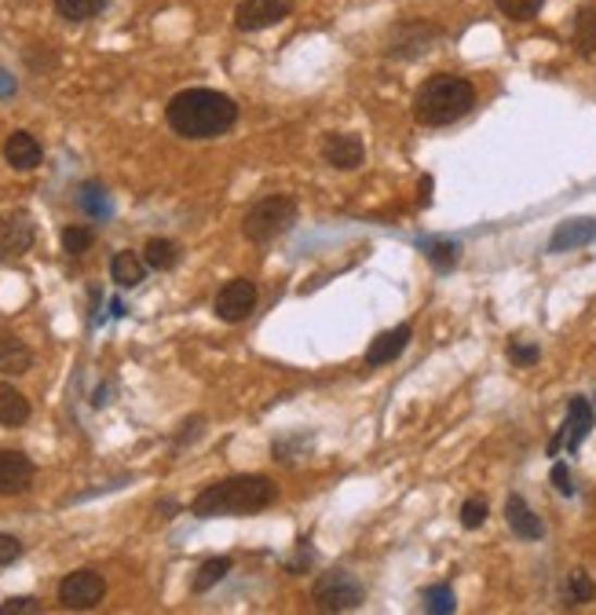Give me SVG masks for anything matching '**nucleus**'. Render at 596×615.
Wrapping results in <instances>:
<instances>
[{"label": "nucleus", "instance_id": "22", "mask_svg": "<svg viewBox=\"0 0 596 615\" xmlns=\"http://www.w3.org/2000/svg\"><path fill=\"white\" fill-rule=\"evenodd\" d=\"M77 201H80V209H85L88 217H96V220H107L110 213H114V209H110V198H107V187L99 184V180H88V184L80 187Z\"/></svg>", "mask_w": 596, "mask_h": 615}, {"label": "nucleus", "instance_id": "9", "mask_svg": "<svg viewBox=\"0 0 596 615\" xmlns=\"http://www.w3.org/2000/svg\"><path fill=\"white\" fill-rule=\"evenodd\" d=\"M293 0H241L235 8V26L241 34H257V29L278 26L282 19H289Z\"/></svg>", "mask_w": 596, "mask_h": 615}, {"label": "nucleus", "instance_id": "20", "mask_svg": "<svg viewBox=\"0 0 596 615\" xmlns=\"http://www.w3.org/2000/svg\"><path fill=\"white\" fill-rule=\"evenodd\" d=\"M593 238H596V224H593V220H568V224H560V231L552 235L549 254H563V249L585 246V242H593Z\"/></svg>", "mask_w": 596, "mask_h": 615}, {"label": "nucleus", "instance_id": "13", "mask_svg": "<svg viewBox=\"0 0 596 615\" xmlns=\"http://www.w3.org/2000/svg\"><path fill=\"white\" fill-rule=\"evenodd\" d=\"M439 29L436 26H424V23H402L392 29V40H388V56H396V59H413V56H421L424 48L436 40Z\"/></svg>", "mask_w": 596, "mask_h": 615}, {"label": "nucleus", "instance_id": "16", "mask_svg": "<svg viewBox=\"0 0 596 615\" xmlns=\"http://www.w3.org/2000/svg\"><path fill=\"white\" fill-rule=\"evenodd\" d=\"M505 520H509V528L517 531L520 539H531V542H538L545 536V528H542V520L534 517V509L523 502L520 495H509V502H505Z\"/></svg>", "mask_w": 596, "mask_h": 615}, {"label": "nucleus", "instance_id": "7", "mask_svg": "<svg viewBox=\"0 0 596 615\" xmlns=\"http://www.w3.org/2000/svg\"><path fill=\"white\" fill-rule=\"evenodd\" d=\"M37 242V224L26 209H12L0 217V265L23 260Z\"/></svg>", "mask_w": 596, "mask_h": 615}, {"label": "nucleus", "instance_id": "25", "mask_svg": "<svg viewBox=\"0 0 596 615\" xmlns=\"http://www.w3.org/2000/svg\"><path fill=\"white\" fill-rule=\"evenodd\" d=\"M227 571H231V557H212V561H206L198 568V576H195V582H190V590L206 593V590L216 587V582H224Z\"/></svg>", "mask_w": 596, "mask_h": 615}, {"label": "nucleus", "instance_id": "5", "mask_svg": "<svg viewBox=\"0 0 596 615\" xmlns=\"http://www.w3.org/2000/svg\"><path fill=\"white\" fill-rule=\"evenodd\" d=\"M362 598H367V590H362V582L356 576H348V571H326V576H319L315 582V608L319 612H356Z\"/></svg>", "mask_w": 596, "mask_h": 615}, {"label": "nucleus", "instance_id": "12", "mask_svg": "<svg viewBox=\"0 0 596 615\" xmlns=\"http://www.w3.org/2000/svg\"><path fill=\"white\" fill-rule=\"evenodd\" d=\"M322 158H326V165L340 169V173H351V169L362 165L367 147H362V139L356 133H330L326 144H322Z\"/></svg>", "mask_w": 596, "mask_h": 615}, {"label": "nucleus", "instance_id": "3", "mask_svg": "<svg viewBox=\"0 0 596 615\" xmlns=\"http://www.w3.org/2000/svg\"><path fill=\"white\" fill-rule=\"evenodd\" d=\"M476 107V88H472L469 77L458 74H436L429 77L413 96V118L429 128H443L461 121L469 110Z\"/></svg>", "mask_w": 596, "mask_h": 615}, {"label": "nucleus", "instance_id": "36", "mask_svg": "<svg viewBox=\"0 0 596 615\" xmlns=\"http://www.w3.org/2000/svg\"><path fill=\"white\" fill-rule=\"evenodd\" d=\"M15 88H18V81L8 74V70H0V99H8V96H15Z\"/></svg>", "mask_w": 596, "mask_h": 615}, {"label": "nucleus", "instance_id": "4", "mask_svg": "<svg viewBox=\"0 0 596 615\" xmlns=\"http://www.w3.org/2000/svg\"><path fill=\"white\" fill-rule=\"evenodd\" d=\"M293 224H297V201L289 195H271L246 209V217H241V235L249 242H275L278 235L293 231Z\"/></svg>", "mask_w": 596, "mask_h": 615}, {"label": "nucleus", "instance_id": "11", "mask_svg": "<svg viewBox=\"0 0 596 615\" xmlns=\"http://www.w3.org/2000/svg\"><path fill=\"white\" fill-rule=\"evenodd\" d=\"M589 429H593V407L582 396H574L568 407V421H563V429L557 432V440L549 443V455H557L560 447L579 451V443L589 436Z\"/></svg>", "mask_w": 596, "mask_h": 615}, {"label": "nucleus", "instance_id": "29", "mask_svg": "<svg viewBox=\"0 0 596 615\" xmlns=\"http://www.w3.org/2000/svg\"><path fill=\"white\" fill-rule=\"evenodd\" d=\"M545 0H498V8L509 19H517V23H527V19H534L542 12Z\"/></svg>", "mask_w": 596, "mask_h": 615}, {"label": "nucleus", "instance_id": "27", "mask_svg": "<svg viewBox=\"0 0 596 615\" xmlns=\"http://www.w3.org/2000/svg\"><path fill=\"white\" fill-rule=\"evenodd\" d=\"M424 254H429V260L439 271H450L454 265H458L461 246H458V242H424Z\"/></svg>", "mask_w": 596, "mask_h": 615}, {"label": "nucleus", "instance_id": "31", "mask_svg": "<svg viewBox=\"0 0 596 615\" xmlns=\"http://www.w3.org/2000/svg\"><path fill=\"white\" fill-rule=\"evenodd\" d=\"M487 502H483V499H469V502H464V506H461V524H464V528H469V531H476L480 528V524L483 520H487Z\"/></svg>", "mask_w": 596, "mask_h": 615}, {"label": "nucleus", "instance_id": "28", "mask_svg": "<svg viewBox=\"0 0 596 615\" xmlns=\"http://www.w3.org/2000/svg\"><path fill=\"white\" fill-rule=\"evenodd\" d=\"M421 601H424V612H436V615H450L454 608H458L450 587H429L421 593Z\"/></svg>", "mask_w": 596, "mask_h": 615}, {"label": "nucleus", "instance_id": "24", "mask_svg": "<svg viewBox=\"0 0 596 615\" xmlns=\"http://www.w3.org/2000/svg\"><path fill=\"white\" fill-rule=\"evenodd\" d=\"M574 48L579 56H596V12L593 8H582L574 15Z\"/></svg>", "mask_w": 596, "mask_h": 615}, {"label": "nucleus", "instance_id": "14", "mask_svg": "<svg viewBox=\"0 0 596 615\" xmlns=\"http://www.w3.org/2000/svg\"><path fill=\"white\" fill-rule=\"evenodd\" d=\"M4 161L15 169V173H34L40 161H45V150H40L37 136H29L18 128V133L4 139Z\"/></svg>", "mask_w": 596, "mask_h": 615}, {"label": "nucleus", "instance_id": "8", "mask_svg": "<svg viewBox=\"0 0 596 615\" xmlns=\"http://www.w3.org/2000/svg\"><path fill=\"white\" fill-rule=\"evenodd\" d=\"M257 282L252 279H231L224 282V290L216 294V300H212V311H216V319L224 322H246L252 311H257Z\"/></svg>", "mask_w": 596, "mask_h": 615}, {"label": "nucleus", "instance_id": "15", "mask_svg": "<svg viewBox=\"0 0 596 615\" xmlns=\"http://www.w3.org/2000/svg\"><path fill=\"white\" fill-rule=\"evenodd\" d=\"M410 337H413V327H396V330H385L381 337H373L367 348V367H388L392 359H399L402 352H407Z\"/></svg>", "mask_w": 596, "mask_h": 615}, {"label": "nucleus", "instance_id": "17", "mask_svg": "<svg viewBox=\"0 0 596 615\" xmlns=\"http://www.w3.org/2000/svg\"><path fill=\"white\" fill-rule=\"evenodd\" d=\"M34 367V352L26 348V341H18L15 334H0V374L18 378Z\"/></svg>", "mask_w": 596, "mask_h": 615}, {"label": "nucleus", "instance_id": "19", "mask_svg": "<svg viewBox=\"0 0 596 615\" xmlns=\"http://www.w3.org/2000/svg\"><path fill=\"white\" fill-rule=\"evenodd\" d=\"M29 421V399L15 385L0 381V426H26Z\"/></svg>", "mask_w": 596, "mask_h": 615}, {"label": "nucleus", "instance_id": "23", "mask_svg": "<svg viewBox=\"0 0 596 615\" xmlns=\"http://www.w3.org/2000/svg\"><path fill=\"white\" fill-rule=\"evenodd\" d=\"M110 0H55V12L66 19V23H88L99 12H107Z\"/></svg>", "mask_w": 596, "mask_h": 615}, {"label": "nucleus", "instance_id": "21", "mask_svg": "<svg viewBox=\"0 0 596 615\" xmlns=\"http://www.w3.org/2000/svg\"><path fill=\"white\" fill-rule=\"evenodd\" d=\"M144 260L154 271H173L179 265V246L173 238H150L144 246Z\"/></svg>", "mask_w": 596, "mask_h": 615}, {"label": "nucleus", "instance_id": "34", "mask_svg": "<svg viewBox=\"0 0 596 615\" xmlns=\"http://www.w3.org/2000/svg\"><path fill=\"white\" fill-rule=\"evenodd\" d=\"M509 359L520 362V367H527V362L538 359V348L534 345H509Z\"/></svg>", "mask_w": 596, "mask_h": 615}, {"label": "nucleus", "instance_id": "10", "mask_svg": "<svg viewBox=\"0 0 596 615\" xmlns=\"http://www.w3.org/2000/svg\"><path fill=\"white\" fill-rule=\"evenodd\" d=\"M34 477L37 469L23 451H0V495H26Z\"/></svg>", "mask_w": 596, "mask_h": 615}, {"label": "nucleus", "instance_id": "6", "mask_svg": "<svg viewBox=\"0 0 596 615\" xmlns=\"http://www.w3.org/2000/svg\"><path fill=\"white\" fill-rule=\"evenodd\" d=\"M107 598V579L92 568H77L59 582V604L70 612H92Z\"/></svg>", "mask_w": 596, "mask_h": 615}, {"label": "nucleus", "instance_id": "32", "mask_svg": "<svg viewBox=\"0 0 596 615\" xmlns=\"http://www.w3.org/2000/svg\"><path fill=\"white\" fill-rule=\"evenodd\" d=\"M45 612V604L37 598H8L0 604V615H40Z\"/></svg>", "mask_w": 596, "mask_h": 615}, {"label": "nucleus", "instance_id": "30", "mask_svg": "<svg viewBox=\"0 0 596 615\" xmlns=\"http://www.w3.org/2000/svg\"><path fill=\"white\" fill-rule=\"evenodd\" d=\"M568 593H571V601H574V604H585V601H593V598H596V587H593V579L585 576V571H571Z\"/></svg>", "mask_w": 596, "mask_h": 615}, {"label": "nucleus", "instance_id": "1", "mask_svg": "<svg viewBox=\"0 0 596 615\" xmlns=\"http://www.w3.org/2000/svg\"><path fill=\"white\" fill-rule=\"evenodd\" d=\"M169 128L184 139H216L238 121V103L216 88H187L169 99Z\"/></svg>", "mask_w": 596, "mask_h": 615}, {"label": "nucleus", "instance_id": "18", "mask_svg": "<svg viewBox=\"0 0 596 615\" xmlns=\"http://www.w3.org/2000/svg\"><path fill=\"white\" fill-rule=\"evenodd\" d=\"M110 279H114L121 290H136L139 282L147 279V260L133 254V249H121V254H114V260H110Z\"/></svg>", "mask_w": 596, "mask_h": 615}, {"label": "nucleus", "instance_id": "26", "mask_svg": "<svg viewBox=\"0 0 596 615\" xmlns=\"http://www.w3.org/2000/svg\"><path fill=\"white\" fill-rule=\"evenodd\" d=\"M92 242H96V231H92V227H85V224H70V227H63V249H66L70 257L88 254V249H92Z\"/></svg>", "mask_w": 596, "mask_h": 615}, {"label": "nucleus", "instance_id": "33", "mask_svg": "<svg viewBox=\"0 0 596 615\" xmlns=\"http://www.w3.org/2000/svg\"><path fill=\"white\" fill-rule=\"evenodd\" d=\"M23 557V542L15 536H0V568H8V564H15Z\"/></svg>", "mask_w": 596, "mask_h": 615}, {"label": "nucleus", "instance_id": "35", "mask_svg": "<svg viewBox=\"0 0 596 615\" xmlns=\"http://www.w3.org/2000/svg\"><path fill=\"white\" fill-rule=\"evenodd\" d=\"M552 483H557V488L563 491V495H571V477H568V466H557V469H552Z\"/></svg>", "mask_w": 596, "mask_h": 615}, {"label": "nucleus", "instance_id": "2", "mask_svg": "<svg viewBox=\"0 0 596 615\" xmlns=\"http://www.w3.org/2000/svg\"><path fill=\"white\" fill-rule=\"evenodd\" d=\"M278 488L275 480L268 477H227L220 483H209L201 495L190 502V513L201 520L212 517H249V513H260L268 506H275Z\"/></svg>", "mask_w": 596, "mask_h": 615}]
</instances>
